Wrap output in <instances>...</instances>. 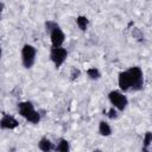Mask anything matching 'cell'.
I'll use <instances>...</instances> for the list:
<instances>
[{"mask_svg":"<svg viewBox=\"0 0 152 152\" xmlns=\"http://www.w3.org/2000/svg\"><path fill=\"white\" fill-rule=\"evenodd\" d=\"M109 100L120 110H124L126 108V106H127V99H126V96L122 95L121 93L116 91V90L109 93Z\"/></svg>","mask_w":152,"mask_h":152,"instance_id":"obj_5","label":"cell"},{"mask_svg":"<svg viewBox=\"0 0 152 152\" xmlns=\"http://www.w3.org/2000/svg\"><path fill=\"white\" fill-rule=\"evenodd\" d=\"M4 10V2H0V18H1V12Z\"/></svg>","mask_w":152,"mask_h":152,"instance_id":"obj_19","label":"cell"},{"mask_svg":"<svg viewBox=\"0 0 152 152\" xmlns=\"http://www.w3.org/2000/svg\"><path fill=\"white\" fill-rule=\"evenodd\" d=\"M19 108V113L30 122L32 124H38V121L40 120V115L38 112L34 110L33 106L31 102H20L18 104Z\"/></svg>","mask_w":152,"mask_h":152,"instance_id":"obj_1","label":"cell"},{"mask_svg":"<svg viewBox=\"0 0 152 152\" xmlns=\"http://www.w3.org/2000/svg\"><path fill=\"white\" fill-rule=\"evenodd\" d=\"M0 56H1V49H0Z\"/></svg>","mask_w":152,"mask_h":152,"instance_id":"obj_21","label":"cell"},{"mask_svg":"<svg viewBox=\"0 0 152 152\" xmlns=\"http://www.w3.org/2000/svg\"><path fill=\"white\" fill-rule=\"evenodd\" d=\"M76 23H77V25H78V27L81 28V30H86L87 28V26H88V19L86 18V17H83V15H80L77 19H76Z\"/></svg>","mask_w":152,"mask_h":152,"instance_id":"obj_11","label":"cell"},{"mask_svg":"<svg viewBox=\"0 0 152 152\" xmlns=\"http://www.w3.org/2000/svg\"><path fill=\"white\" fill-rule=\"evenodd\" d=\"M108 118H109V119H115V118H116V112H115L114 108H110V110H109V113H108Z\"/></svg>","mask_w":152,"mask_h":152,"instance_id":"obj_18","label":"cell"},{"mask_svg":"<svg viewBox=\"0 0 152 152\" xmlns=\"http://www.w3.org/2000/svg\"><path fill=\"white\" fill-rule=\"evenodd\" d=\"M78 75H80V70L74 68V69L71 70V80H75V78H77V77H78Z\"/></svg>","mask_w":152,"mask_h":152,"instance_id":"obj_17","label":"cell"},{"mask_svg":"<svg viewBox=\"0 0 152 152\" xmlns=\"http://www.w3.org/2000/svg\"><path fill=\"white\" fill-rule=\"evenodd\" d=\"M57 27H58V25L56 23H53V21H48L46 23V30L48 31H52V30H55Z\"/></svg>","mask_w":152,"mask_h":152,"instance_id":"obj_15","label":"cell"},{"mask_svg":"<svg viewBox=\"0 0 152 152\" xmlns=\"http://www.w3.org/2000/svg\"><path fill=\"white\" fill-rule=\"evenodd\" d=\"M119 86L122 90H128L129 88H132L133 83H132V78L128 71H124L119 75Z\"/></svg>","mask_w":152,"mask_h":152,"instance_id":"obj_7","label":"cell"},{"mask_svg":"<svg viewBox=\"0 0 152 152\" xmlns=\"http://www.w3.org/2000/svg\"><path fill=\"white\" fill-rule=\"evenodd\" d=\"M21 57H23V64L25 68H31L34 63V57H36V49L32 45H25L21 51Z\"/></svg>","mask_w":152,"mask_h":152,"instance_id":"obj_2","label":"cell"},{"mask_svg":"<svg viewBox=\"0 0 152 152\" xmlns=\"http://www.w3.org/2000/svg\"><path fill=\"white\" fill-rule=\"evenodd\" d=\"M38 145H39V148L42 151H44V152H50L52 150V147H53L52 146V142L48 138H42Z\"/></svg>","mask_w":152,"mask_h":152,"instance_id":"obj_9","label":"cell"},{"mask_svg":"<svg viewBox=\"0 0 152 152\" xmlns=\"http://www.w3.org/2000/svg\"><path fill=\"white\" fill-rule=\"evenodd\" d=\"M133 36H134V37H137V38H138V39H140V40L144 38L142 33H141V32H140L138 28H134V31H133Z\"/></svg>","mask_w":152,"mask_h":152,"instance_id":"obj_16","label":"cell"},{"mask_svg":"<svg viewBox=\"0 0 152 152\" xmlns=\"http://www.w3.org/2000/svg\"><path fill=\"white\" fill-rule=\"evenodd\" d=\"M63 42H64V33L62 32V30L59 27L52 30L51 31V43H52L53 48H61Z\"/></svg>","mask_w":152,"mask_h":152,"instance_id":"obj_6","label":"cell"},{"mask_svg":"<svg viewBox=\"0 0 152 152\" xmlns=\"http://www.w3.org/2000/svg\"><path fill=\"white\" fill-rule=\"evenodd\" d=\"M87 74H88V76L90 77V78H93V80H97V78H100V71L97 70V69H95V68H90V69H88V71H87Z\"/></svg>","mask_w":152,"mask_h":152,"instance_id":"obj_14","label":"cell"},{"mask_svg":"<svg viewBox=\"0 0 152 152\" xmlns=\"http://www.w3.org/2000/svg\"><path fill=\"white\" fill-rule=\"evenodd\" d=\"M127 71H128V74H129V76H131V78H132V83H133L132 88H133L134 90L141 89V88H142V83H144L141 69L138 68V66H132V68L128 69Z\"/></svg>","mask_w":152,"mask_h":152,"instance_id":"obj_3","label":"cell"},{"mask_svg":"<svg viewBox=\"0 0 152 152\" xmlns=\"http://www.w3.org/2000/svg\"><path fill=\"white\" fill-rule=\"evenodd\" d=\"M94 152H102V151H100V150H95Z\"/></svg>","mask_w":152,"mask_h":152,"instance_id":"obj_20","label":"cell"},{"mask_svg":"<svg viewBox=\"0 0 152 152\" xmlns=\"http://www.w3.org/2000/svg\"><path fill=\"white\" fill-rule=\"evenodd\" d=\"M66 55H68V52H66L65 49H63V48H52L50 57H51L52 62L55 63L56 68L61 66L64 63V61L66 58Z\"/></svg>","mask_w":152,"mask_h":152,"instance_id":"obj_4","label":"cell"},{"mask_svg":"<svg viewBox=\"0 0 152 152\" xmlns=\"http://www.w3.org/2000/svg\"><path fill=\"white\" fill-rule=\"evenodd\" d=\"M18 121L10 115H4V118L0 120V127L1 128H7V129H13L18 126Z\"/></svg>","mask_w":152,"mask_h":152,"instance_id":"obj_8","label":"cell"},{"mask_svg":"<svg viewBox=\"0 0 152 152\" xmlns=\"http://www.w3.org/2000/svg\"><path fill=\"white\" fill-rule=\"evenodd\" d=\"M151 140H152V134H151V132H146L145 139H144V148H142L144 152H148V146H150V144H151Z\"/></svg>","mask_w":152,"mask_h":152,"instance_id":"obj_13","label":"cell"},{"mask_svg":"<svg viewBox=\"0 0 152 152\" xmlns=\"http://www.w3.org/2000/svg\"><path fill=\"white\" fill-rule=\"evenodd\" d=\"M99 132H100L101 135H106L107 137V135H110L112 129H110V127H109V125L107 122L101 121L100 122V126H99Z\"/></svg>","mask_w":152,"mask_h":152,"instance_id":"obj_10","label":"cell"},{"mask_svg":"<svg viewBox=\"0 0 152 152\" xmlns=\"http://www.w3.org/2000/svg\"><path fill=\"white\" fill-rule=\"evenodd\" d=\"M58 152H69V142L64 139H62L59 142H58V146L56 148Z\"/></svg>","mask_w":152,"mask_h":152,"instance_id":"obj_12","label":"cell"}]
</instances>
